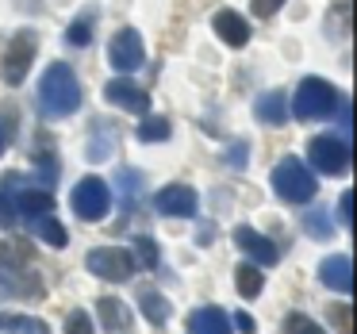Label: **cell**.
<instances>
[{"label":"cell","mask_w":357,"mask_h":334,"mask_svg":"<svg viewBox=\"0 0 357 334\" xmlns=\"http://www.w3.org/2000/svg\"><path fill=\"white\" fill-rule=\"evenodd\" d=\"M39 108L47 119H62L73 116L81 108V81L77 73L70 70L66 62H54L39 81Z\"/></svg>","instance_id":"1"},{"label":"cell","mask_w":357,"mask_h":334,"mask_svg":"<svg viewBox=\"0 0 357 334\" xmlns=\"http://www.w3.org/2000/svg\"><path fill=\"white\" fill-rule=\"evenodd\" d=\"M338 104H342L338 89L323 77H303L300 89H296V96H292L296 119H326L331 112H338Z\"/></svg>","instance_id":"2"},{"label":"cell","mask_w":357,"mask_h":334,"mask_svg":"<svg viewBox=\"0 0 357 334\" xmlns=\"http://www.w3.org/2000/svg\"><path fill=\"white\" fill-rule=\"evenodd\" d=\"M273 188H277V196L288 204H307L319 185H315V173H311L300 158H284V162L273 169Z\"/></svg>","instance_id":"3"},{"label":"cell","mask_w":357,"mask_h":334,"mask_svg":"<svg viewBox=\"0 0 357 334\" xmlns=\"http://www.w3.org/2000/svg\"><path fill=\"white\" fill-rule=\"evenodd\" d=\"M35 54H39V35H35V31H20L16 39L8 43L4 58H0V77L8 81V85H24V77L31 73Z\"/></svg>","instance_id":"4"},{"label":"cell","mask_w":357,"mask_h":334,"mask_svg":"<svg viewBox=\"0 0 357 334\" xmlns=\"http://www.w3.org/2000/svg\"><path fill=\"white\" fill-rule=\"evenodd\" d=\"M307 162H311V169L326 173V177H342V173H349V146H346V139H334V135H319V139H311Z\"/></svg>","instance_id":"5"},{"label":"cell","mask_w":357,"mask_h":334,"mask_svg":"<svg viewBox=\"0 0 357 334\" xmlns=\"http://www.w3.org/2000/svg\"><path fill=\"white\" fill-rule=\"evenodd\" d=\"M70 204L85 223H96V219H104L112 211V188L104 185L100 177H85V181H77Z\"/></svg>","instance_id":"6"},{"label":"cell","mask_w":357,"mask_h":334,"mask_svg":"<svg viewBox=\"0 0 357 334\" xmlns=\"http://www.w3.org/2000/svg\"><path fill=\"white\" fill-rule=\"evenodd\" d=\"M85 265H89V273H93V277H100V280H131V273L139 269V265H135V257H131V250H116V246L89 250Z\"/></svg>","instance_id":"7"},{"label":"cell","mask_w":357,"mask_h":334,"mask_svg":"<svg viewBox=\"0 0 357 334\" xmlns=\"http://www.w3.org/2000/svg\"><path fill=\"white\" fill-rule=\"evenodd\" d=\"M108 62L116 66L119 73L142 70V62H146V47H142V35L135 31V27H123V31L112 35V43H108Z\"/></svg>","instance_id":"8"},{"label":"cell","mask_w":357,"mask_h":334,"mask_svg":"<svg viewBox=\"0 0 357 334\" xmlns=\"http://www.w3.org/2000/svg\"><path fill=\"white\" fill-rule=\"evenodd\" d=\"M104 100L116 104V108H123V112H135V116H146V112H150L146 89H139L135 81H127V77L108 81V85H104Z\"/></svg>","instance_id":"9"},{"label":"cell","mask_w":357,"mask_h":334,"mask_svg":"<svg viewBox=\"0 0 357 334\" xmlns=\"http://www.w3.org/2000/svg\"><path fill=\"white\" fill-rule=\"evenodd\" d=\"M154 204H158V211H162V215H169V219H192L196 208H200V200H196V188H188V185H169V188H162Z\"/></svg>","instance_id":"10"},{"label":"cell","mask_w":357,"mask_h":334,"mask_svg":"<svg viewBox=\"0 0 357 334\" xmlns=\"http://www.w3.org/2000/svg\"><path fill=\"white\" fill-rule=\"evenodd\" d=\"M234 246H238L250 261H257V265H277V257H280L277 246H273L265 234H257L254 227H234Z\"/></svg>","instance_id":"11"},{"label":"cell","mask_w":357,"mask_h":334,"mask_svg":"<svg viewBox=\"0 0 357 334\" xmlns=\"http://www.w3.org/2000/svg\"><path fill=\"white\" fill-rule=\"evenodd\" d=\"M319 280H323L326 288H334V292H354V261H349L346 254H331L323 257V265H319Z\"/></svg>","instance_id":"12"},{"label":"cell","mask_w":357,"mask_h":334,"mask_svg":"<svg viewBox=\"0 0 357 334\" xmlns=\"http://www.w3.org/2000/svg\"><path fill=\"white\" fill-rule=\"evenodd\" d=\"M50 211H54L50 188H20V196H16V215L20 219H39V215H50Z\"/></svg>","instance_id":"13"},{"label":"cell","mask_w":357,"mask_h":334,"mask_svg":"<svg viewBox=\"0 0 357 334\" xmlns=\"http://www.w3.org/2000/svg\"><path fill=\"white\" fill-rule=\"evenodd\" d=\"M215 35L227 43V47H246L250 43V24L238 16V12H219L215 16Z\"/></svg>","instance_id":"14"},{"label":"cell","mask_w":357,"mask_h":334,"mask_svg":"<svg viewBox=\"0 0 357 334\" xmlns=\"http://www.w3.org/2000/svg\"><path fill=\"white\" fill-rule=\"evenodd\" d=\"M188 334H231V319L219 308H200L188 315Z\"/></svg>","instance_id":"15"},{"label":"cell","mask_w":357,"mask_h":334,"mask_svg":"<svg viewBox=\"0 0 357 334\" xmlns=\"http://www.w3.org/2000/svg\"><path fill=\"white\" fill-rule=\"evenodd\" d=\"M254 116L261 119V123H269V127H280L288 119V104H284V93H261L254 100Z\"/></svg>","instance_id":"16"},{"label":"cell","mask_w":357,"mask_h":334,"mask_svg":"<svg viewBox=\"0 0 357 334\" xmlns=\"http://www.w3.org/2000/svg\"><path fill=\"white\" fill-rule=\"evenodd\" d=\"M20 185H24V177L20 173H4L0 177V223L4 227H16V196H20Z\"/></svg>","instance_id":"17"},{"label":"cell","mask_w":357,"mask_h":334,"mask_svg":"<svg viewBox=\"0 0 357 334\" xmlns=\"http://www.w3.org/2000/svg\"><path fill=\"white\" fill-rule=\"evenodd\" d=\"M96 311H100V323H104V331H127L131 326V311H127V303H119L116 296H104L100 303H96Z\"/></svg>","instance_id":"18"},{"label":"cell","mask_w":357,"mask_h":334,"mask_svg":"<svg viewBox=\"0 0 357 334\" xmlns=\"http://www.w3.org/2000/svg\"><path fill=\"white\" fill-rule=\"evenodd\" d=\"M139 308H142V315H146L154 326H162L165 319H169V311H173L169 300H165L162 292H154V288H142L139 292Z\"/></svg>","instance_id":"19"},{"label":"cell","mask_w":357,"mask_h":334,"mask_svg":"<svg viewBox=\"0 0 357 334\" xmlns=\"http://www.w3.org/2000/svg\"><path fill=\"white\" fill-rule=\"evenodd\" d=\"M31 227H35V234H39L47 246H54V250H62L66 242H70V234H66V227L58 223L54 215H39V219H31Z\"/></svg>","instance_id":"20"},{"label":"cell","mask_w":357,"mask_h":334,"mask_svg":"<svg viewBox=\"0 0 357 334\" xmlns=\"http://www.w3.org/2000/svg\"><path fill=\"white\" fill-rule=\"evenodd\" d=\"M0 331L8 334H50V326L43 319H31V315H4L0 311Z\"/></svg>","instance_id":"21"},{"label":"cell","mask_w":357,"mask_h":334,"mask_svg":"<svg viewBox=\"0 0 357 334\" xmlns=\"http://www.w3.org/2000/svg\"><path fill=\"white\" fill-rule=\"evenodd\" d=\"M234 284H238V296H246V300H254V296H261V269L257 265H238V273H234Z\"/></svg>","instance_id":"22"},{"label":"cell","mask_w":357,"mask_h":334,"mask_svg":"<svg viewBox=\"0 0 357 334\" xmlns=\"http://www.w3.org/2000/svg\"><path fill=\"white\" fill-rule=\"evenodd\" d=\"M142 185H146V177H142L139 169H119L116 173V188H119V200L123 204H135V196L142 192Z\"/></svg>","instance_id":"23"},{"label":"cell","mask_w":357,"mask_h":334,"mask_svg":"<svg viewBox=\"0 0 357 334\" xmlns=\"http://www.w3.org/2000/svg\"><path fill=\"white\" fill-rule=\"evenodd\" d=\"M303 231H307L311 238H331V234H334L331 211H326V208H315V211H307V219H303Z\"/></svg>","instance_id":"24"},{"label":"cell","mask_w":357,"mask_h":334,"mask_svg":"<svg viewBox=\"0 0 357 334\" xmlns=\"http://www.w3.org/2000/svg\"><path fill=\"white\" fill-rule=\"evenodd\" d=\"M139 139L142 142H165L169 139V119L165 116H146L139 123Z\"/></svg>","instance_id":"25"},{"label":"cell","mask_w":357,"mask_h":334,"mask_svg":"<svg viewBox=\"0 0 357 334\" xmlns=\"http://www.w3.org/2000/svg\"><path fill=\"white\" fill-rule=\"evenodd\" d=\"M35 173H39V185L35 188H50L58 181V158L50 154V150H39V154H35Z\"/></svg>","instance_id":"26"},{"label":"cell","mask_w":357,"mask_h":334,"mask_svg":"<svg viewBox=\"0 0 357 334\" xmlns=\"http://www.w3.org/2000/svg\"><path fill=\"white\" fill-rule=\"evenodd\" d=\"M284 334H326L319 323H311L307 315H300V311H292V315L284 319Z\"/></svg>","instance_id":"27"},{"label":"cell","mask_w":357,"mask_h":334,"mask_svg":"<svg viewBox=\"0 0 357 334\" xmlns=\"http://www.w3.org/2000/svg\"><path fill=\"white\" fill-rule=\"evenodd\" d=\"M135 265H142V269H154L158 265V246H154V238H139L135 242Z\"/></svg>","instance_id":"28"},{"label":"cell","mask_w":357,"mask_h":334,"mask_svg":"<svg viewBox=\"0 0 357 334\" xmlns=\"http://www.w3.org/2000/svg\"><path fill=\"white\" fill-rule=\"evenodd\" d=\"M66 39H70V47H89L93 43V20H77Z\"/></svg>","instance_id":"29"},{"label":"cell","mask_w":357,"mask_h":334,"mask_svg":"<svg viewBox=\"0 0 357 334\" xmlns=\"http://www.w3.org/2000/svg\"><path fill=\"white\" fill-rule=\"evenodd\" d=\"M66 334H93V319H89V311H70V319H66Z\"/></svg>","instance_id":"30"},{"label":"cell","mask_w":357,"mask_h":334,"mask_svg":"<svg viewBox=\"0 0 357 334\" xmlns=\"http://www.w3.org/2000/svg\"><path fill=\"white\" fill-rule=\"evenodd\" d=\"M338 223L342 227L354 223V192H342V200H338Z\"/></svg>","instance_id":"31"},{"label":"cell","mask_w":357,"mask_h":334,"mask_svg":"<svg viewBox=\"0 0 357 334\" xmlns=\"http://www.w3.org/2000/svg\"><path fill=\"white\" fill-rule=\"evenodd\" d=\"M331 315H334V323H338V331L349 334V308L346 303H342V308H331Z\"/></svg>","instance_id":"32"},{"label":"cell","mask_w":357,"mask_h":334,"mask_svg":"<svg viewBox=\"0 0 357 334\" xmlns=\"http://www.w3.org/2000/svg\"><path fill=\"white\" fill-rule=\"evenodd\" d=\"M227 162H231L234 169H242V165H246V146H242V142H238V146H231V150H227Z\"/></svg>","instance_id":"33"},{"label":"cell","mask_w":357,"mask_h":334,"mask_svg":"<svg viewBox=\"0 0 357 334\" xmlns=\"http://www.w3.org/2000/svg\"><path fill=\"white\" fill-rule=\"evenodd\" d=\"M280 4H284V0H254V12H257V16H273Z\"/></svg>","instance_id":"34"},{"label":"cell","mask_w":357,"mask_h":334,"mask_svg":"<svg viewBox=\"0 0 357 334\" xmlns=\"http://www.w3.org/2000/svg\"><path fill=\"white\" fill-rule=\"evenodd\" d=\"M234 323H238V331H242V334H254V319H250V315H238Z\"/></svg>","instance_id":"35"},{"label":"cell","mask_w":357,"mask_h":334,"mask_svg":"<svg viewBox=\"0 0 357 334\" xmlns=\"http://www.w3.org/2000/svg\"><path fill=\"white\" fill-rule=\"evenodd\" d=\"M4 146H8V139H4V131H0V154H4Z\"/></svg>","instance_id":"36"}]
</instances>
